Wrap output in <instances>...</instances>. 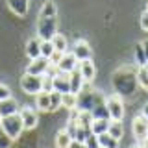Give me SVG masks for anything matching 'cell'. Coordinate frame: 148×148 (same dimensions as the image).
Here are the masks:
<instances>
[{
  "label": "cell",
  "mask_w": 148,
  "mask_h": 148,
  "mask_svg": "<svg viewBox=\"0 0 148 148\" xmlns=\"http://www.w3.org/2000/svg\"><path fill=\"white\" fill-rule=\"evenodd\" d=\"M135 71L132 67H120L117 72L113 74V87L120 96L132 95L135 91Z\"/></svg>",
  "instance_id": "6da1fadb"
},
{
  "label": "cell",
  "mask_w": 148,
  "mask_h": 148,
  "mask_svg": "<svg viewBox=\"0 0 148 148\" xmlns=\"http://www.w3.org/2000/svg\"><path fill=\"white\" fill-rule=\"evenodd\" d=\"M0 128L8 133V137L11 141L21 137V133L24 132V126H22V119L18 113H13V115H8V117H2L0 119Z\"/></svg>",
  "instance_id": "7a4b0ae2"
},
{
  "label": "cell",
  "mask_w": 148,
  "mask_h": 148,
  "mask_svg": "<svg viewBox=\"0 0 148 148\" xmlns=\"http://www.w3.org/2000/svg\"><path fill=\"white\" fill-rule=\"evenodd\" d=\"M56 34H58V17H39L37 37L41 41H50Z\"/></svg>",
  "instance_id": "3957f363"
},
{
  "label": "cell",
  "mask_w": 148,
  "mask_h": 148,
  "mask_svg": "<svg viewBox=\"0 0 148 148\" xmlns=\"http://www.w3.org/2000/svg\"><path fill=\"white\" fill-rule=\"evenodd\" d=\"M106 108H108L109 120H122L124 119V100L119 92L106 98Z\"/></svg>",
  "instance_id": "277c9868"
},
{
  "label": "cell",
  "mask_w": 148,
  "mask_h": 148,
  "mask_svg": "<svg viewBox=\"0 0 148 148\" xmlns=\"http://www.w3.org/2000/svg\"><path fill=\"white\" fill-rule=\"evenodd\" d=\"M21 89L28 95H37L43 91V76H35V74H24L21 78Z\"/></svg>",
  "instance_id": "5b68a950"
},
{
  "label": "cell",
  "mask_w": 148,
  "mask_h": 148,
  "mask_svg": "<svg viewBox=\"0 0 148 148\" xmlns=\"http://www.w3.org/2000/svg\"><path fill=\"white\" fill-rule=\"evenodd\" d=\"M50 69V61L45 56H39L35 59H30V65L26 67V74H35V76H43L48 72Z\"/></svg>",
  "instance_id": "8992f818"
},
{
  "label": "cell",
  "mask_w": 148,
  "mask_h": 148,
  "mask_svg": "<svg viewBox=\"0 0 148 148\" xmlns=\"http://www.w3.org/2000/svg\"><path fill=\"white\" fill-rule=\"evenodd\" d=\"M52 91L59 92H69L71 91V85H69V72H63L59 69H56V74L52 76Z\"/></svg>",
  "instance_id": "52a82bcc"
},
{
  "label": "cell",
  "mask_w": 148,
  "mask_h": 148,
  "mask_svg": "<svg viewBox=\"0 0 148 148\" xmlns=\"http://www.w3.org/2000/svg\"><path fill=\"white\" fill-rule=\"evenodd\" d=\"M132 130H133V137H135L139 143L145 141V139L148 137V119L143 117V115L135 117L133 122H132Z\"/></svg>",
  "instance_id": "ba28073f"
},
{
  "label": "cell",
  "mask_w": 148,
  "mask_h": 148,
  "mask_svg": "<svg viewBox=\"0 0 148 148\" xmlns=\"http://www.w3.org/2000/svg\"><path fill=\"white\" fill-rule=\"evenodd\" d=\"M72 54H74V58L78 59V61H85V59H91L92 58V50H91V46L87 41H76L74 43V48H72Z\"/></svg>",
  "instance_id": "9c48e42d"
},
{
  "label": "cell",
  "mask_w": 148,
  "mask_h": 148,
  "mask_svg": "<svg viewBox=\"0 0 148 148\" xmlns=\"http://www.w3.org/2000/svg\"><path fill=\"white\" fill-rule=\"evenodd\" d=\"M18 115H21V119H22L24 130H34L37 126V122H39V117H37V113L32 108H22L18 111Z\"/></svg>",
  "instance_id": "30bf717a"
},
{
  "label": "cell",
  "mask_w": 148,
  "mask_h": 148,
  "mask_svg": "<svg viewBox=\"0 0 148 148\" xmlns=\"http://www.w3.org/2000/svg\"><path fill=\"white\" fill-rule=\"evenodd\" d=\"M78 71H80V74L83 76L85 83H91L92 80H95V76H96V67H95V63H92V59L80 61L78 63Z\"/></svg>",
  "instance_id": "8fae6325"
},
{
  "label": "cell",
  "mask_w": 148,
  "mask_h": 148,
  "mask_svg": "<svg viewBox=\"0 0 148 148\" xmlns=\"http://www.w3.org/2000/svg\"><path fill=\"white\" fill-rule=\"evenodd\" d=\"M69 85H71V92H74V95H80L83 91L85 80H83V76L80 74L78 69H74L72 72H69Z\"/></svg>",
  "instance_id": "7c38bea8"
},
{
  "label": "cell",
  "mask_w": 148,
  "mask_h": 148,
  "mask_svg": "<svg viewBox=\"0 0 148 148\" xmlns=\"http://www.w3.org/2000/svg\"><path fill=\"white\" fill-rule=\"evenodd\" d=\"M21 108H18V102L13 98H6V100H0V119L2 117H8V115H13V113H18Z\"/></svg>",
  "instance_id": "4fadbf2b"
},
{
  "label": "cell",
  "mask_w": 148,
  "mask_h": 148,
  "mask_svg": "<svg viewBox=\"0 0 148 148\" xmlns=\"http://www.w3.org/2000/svg\"><path fill=\"white\" fill-rule=\"evenodd\" d=\"M6 4H8L9 11L18 17H24L28 13V8H30V0H6Z\"/></svg>",
  "instance_id": "5bb4252c"
},
{
  "label": "cell",
  "mask_w": 148,
  "mask_h": 148,
  "mask_svg": "<svg viewBox=\"0 0 148 148\" xmlns=\"http://www.w3.org/2000/svg\"><path fill=\"white\" fill-rule=\"evenodd\" d=\"M78 63H80V61L74 58L72 52H71V54L65 52L63 58H61V61H59V65H58L56 69H59V71H63V72H72L74 69H78Z\"/></svg>",
  "instance_id": "9a60e30c"
},
{
  "label": "cell",
  "mask_w": 148,
  "mask_h": 148,
  "mask_svg": "<svg viewBox=\"0 0 148 148\" xmlns=\"http://www.w3.org/2000/svg\"><path fill=\"white\" fill-rule=\"evenodd\" d=\"M26 56L30 59H35L41 56V39L39 37H32L26 43Z\"/></svg>",
  "instance_id": "2e32d148"
},
{
  "label": "cell",
  "mask_w": 148,
  "mask_h": 148,
  "mask_svg": "<svg viewBox=\"0 0 148 148\" xmlns=\"http://www.w3.org/2000/svg\"><path fill=\"white\" fill-rule=\"evenodd\" d=\"M76 120H78V126H80V128L91 130V124H92V120H95V117L91 115V111L78 109V113H76Z\"/></svg>",
  "instance_id": "e0dca14e"
},
{
  "label": "cell",
  "mask_w": 148,
  "mask_h": 148,
  "mask_svg": "<svg viewBox=\"0 0 148 148\" xmlns=\"http://www.w3.org/2000/svg\"><path fill=\"white\" fill-rule=\"evenodd\" d=\"M135 82L141 89L148 91V65H141L135 71Z\"/></svg>",
  "instance_id": "ac0fdd59"
},
{
  "label": "cell",
  "mask_w": 148,
  "mask_h": 148,
  "mask_svg": "<svg viewBox=\"0 0 148 148\" xmlns=\"http://www.w3.org/2000/svg\"><path fill=\"white\" fill-rule=\"evenodd\" d=\"M61 108L65 109H69V111H72V109H76L78 108V95H74V92H63L61 95Z\"/></svg>",
  "instance_id": "d6986e66"
},
{
  "label": "cell",
  "mask_w": 148,
  "mask_h": 148,
  "mask_svg": "<svg viewBox=\"0 0 148 148\" xmlns=\"http://www.w3.org/2000/svg\"><path fill=\"white\" fill-rule=\"evenodd\" d=\"M96 137H98V145H100V148H119V139L111 137L108 132L100 133V135H96Z\"/></svg>",
  "instance_id": "ffe728a7"
},
{
  "label": "cell",
  "mask_w": 148,
  "mask_h": 148,
  "mask_svg": "<svg viewBox=\"0 0 148 148\" xmlns=\"http://www.w3.org/2000/svg\"><path fill=\"white\" fill-rule=\"evenodd\" d=\"M50 43H52V46H54V50H58V52H67L69 50V43H67V37L65 35H61L58 32V34H56L52 39H50Z\"/></svg>",
  "instance_id": "44dd1931"
},
{
  "label": "cell",
  "mask_w": 148,
  "mask_h": 148,
  "mask_svg": "<svg viewBox=\"0 0 148 148\" xmlns=\"http://www.w3.org/2000/svg\"><path fill=\"white\" fill-rule=\"evenodd\" d=\"M35 106H37L39 111H48V108H50V92H46V91L37 92L35 95Z\"/></svg>",
  "instance_id": "7402d4cb"
},
{
  "label": "cell",
  "mask_w": 148,
  "mask_h": 148,
  "mask_svg": "<svg viewBox=\"0 0 148 148\" xmlns=\"http://www.w3.org/2000/svg\"><path fill=\"white\" fill-rule=\"evenodd\" d=\"M108 133H109L111 137H115V139H119V141H120V137H122V133H124V124H122V120H109Z\"/></svg>",
  "instance_id": "603a6c76"
},
{
  "label": "cell",
  "mask_w": 148,
  "mask_h": 148,
  "mask_svg": "<svg viewBox=\"0 0 148 148\" xmlns=\"http://www.w3.org/2000/svg\"><path fill=\"white\" fill-rule=\"evenodd\" d=\"M108 126H109V119H95L91 124V133L100 135V133L108 132Z\"/></svg>",
  "instance_id": "cb8c5ba5"
},
{
  "label": "cell",
  "mask_w": 148,
  "mask_h": 148,
  "mask_svg": "<svg viewBox=\"0 0 148 148\" xmlns=\"http://www.w3.org/2000/svg\"><path fill=\"white\" fill-rule=\"evenodd\" d=\"M39 17H58V8H56V4L52 0H48V2H45L43 6H41Z\"/></svg>",
  "instance_id": "d4e9b609"
},
{
  "label": "cell",
  "mask_w": 148,
  "mask_h": 148,
  "mask_svg": "<svg viewBox=\"0 0 148 148\" xmlns=\"http://www.w3.org/2000/svg\"><path fill=\"white\" fill-rule=\"evenodd\" d=\"M71 135H69L65 130H61V132H58V135H56V148H69V145H71Z\"/></svg>",
  "instance_id": "484cf974"
},
{
  "label": "cell",
  "mask_w": 148,
  "mask_h": 148,
  "mask_svg": "<svg viewBox=\"0 0 148 148\" xmlns=\"http://www.w3.org/2000/svg\"><path fill=\"white\" fill-rule=\"evenodd\" d=\"M59 108H61V95L56 92V91H50V108H48V111L54 113V111H58Z\"/></svg>",
  "instance_id": "4316f807"
},
{
  "label": "cell",
  "mask_w": 148,
  "mask_h": 148,
  "mask_svg": "<svg viewBox=\"0 0 148 148\" xmlns=\"http://www.w3.org/2000/svg\"><path fill=\"white\" fill-rule=\"evenodd\" d=\"M135 63L141 67V65H146V58H145V52H143V46L139 43L135 46Z\"/></svg>",
  "instance_id": "83f0119b"
},
{
  "label": "cell",
  "mask_w": 148,
  "mask_h": 148,
  "mask_svg": "<svg viewBox=\"0 0 148 148\" xmlns=\"http://www.w3.org/2000/svg\"><path fill=\"white\" fill-rule=\"evenodd\" d=\"M54 52V46L50 41H41V56H45V58H50V54Z\"/></svg>",
  "instance_id": "f1b7e54d"
},
{
  "label": "cell",
  "mask_w": 148,
  "mask_h": 148,
  "mask_svg": "<svg viewBox=\"0 0 148 148\" xmlns=\"http://www.w3.org/2000/svg\"><path fill=\"white\" fill-rule=\"evenodd\" d=\"M87 145V148H100V145H98V137L95 135V133H89V135L85 137V141H83Z\"/></svg>",
  "instance_id": "f546056e"
},
{
  "label": "cell",
  "mask_w": 148,
  "mask_h": 148,
  "mask_svg": "<svg viewBox=\"0 0 148 148\" xmlns=\"http://www.w3.org/2000/svg\"><path fill=\"white\" fill-rule=\"evenodd\" d=\"M61 58H63V52H58V50H54V52L50 54V58H48L50 67H58L59 61H61Z\"/></svg>",
  "instance_id": "4dcf8cb0"
},
{
  "label": "cell",
  "mask_w": 148,
  "mask_h": 148,
  "mask_svg": "<svg viewBox=\"0 0 148 148\" xmlns=\"http://www.w3.org/2000/svg\"><path fill=\"white\" fill-rule=\"evenodd\" d=\"M11 143H13V141L8 137V133L4 132L2 128H0V148H9V146H11Z\"/></svg>",
  "instance_id": "1f68e13d"
},
{
  "label": "cell",
  "mask_w": 148,
  "mask_h": 148,
  "mask_svg": "<svg viewBox=\"0 0 148 148\" xmlns=\"http://www.w3.org/2000/svg\"><path fill=\"white\" fill-rule=\"evenodd\" d=\"M43 91L46 92L52 91V76L50 74H43Z\"/></svg>",
  "instance_id": "d6a6232c"
},
{
  "label": "cell",
  "mask_w": 148,
  "mask_h": 148,
  "mask_svg": "<svg viewBox=\"0 0 148 148\" xmlns=\"http://www.w3.org/2000/svg\"><path fill=\"white\" fill-rule=\"evenodd\" d=\"M6 98H11V89L4 83H0V100H6Z\"/></svg>",
  "instance_id": "836d02e7"
},
{
  "label": "cell",
  "mask_w": 148,
  "mask_h": 148,
  "mask_svg": "<svg viewBox=\"0 0 148 148\" xmlns=\"http://www.w3.org/2000/svg\"><path fill=\"white\" fill-rule=\"evenodd\" d=\"M139 24H141V30L148 32V11L141 13V18H139Z\"/></svg>",
  "instance_id": "e575fe53"
},
{
  "label": "cell",
  "mask_w": 148,
  "mask_h": 148,
  "mask_svg": "<svg viewBox=\"0 0 148 148\" xmlns=\"http://www.w3.org/2000/svg\"><path fill=\"white\" fill-rule=\"evenodd\" d=\"M69 148H87V145H85V143H82V141H71Z\"/></svg>",
  "instance_id": "d590c367"
},
{
  "label": "cell",
  "mask_w": 148,
  "mask_h": 148,
  "mask_svg": "<svg viewBox=\"0 0 148 148\" xmlns=\"http://www.w3.org/2000/svg\"><path fill=\"white\" fill-rule=\"evenodd\" d=\"M141 46H143V52H145V58H146V65H148V39L141 41Z\"/></svg>",
  "instance_id": "8d00e7d4"
},
{
  "label": "cell",
  "mask_w": 148,
  "mask_h": 148,
  "mask_svg": "<svg viewBox=\"0 0 148 148\" xmlns=\"http://www.w3.org/2000/svg\"><path fill=\"white\" fill-rule=\"evenodd\" d=\"M141 115L148 119V104H145V106H143V111H141Z\"/></svg>",
  "instance_id": "74e56055"
},
{
  "label": "cell",
  "mask_w": 148,
  "mask_h": 148,
  "mask_svg": "<svg viewBox=\"0 0 148 148\" xmlns=\"http://www.w3.org/2000/svg\"><path fill=\"white\" fill-rule=\"evenodd\" d=\"M139 146H141V148H148V137L145 139V141H141V143H139Z\"/></svg>",
  "instance_id": "f35d334b"
},
{
  "label": "cell",
  "mask_w": 148,
  "mask_h": 148,
  "mask_svg": "<svg viewBox=\"0 0 148 148\" xmlns=\"http://www.w3.org/2000/svg\"><path fill=\"white\" fill-rule=\"evenodd\" d=\"M145 11H148V2H146V9H145Z\"/></svg>",
  "instance_id": "ab89813d"
},
{
  "label": "cell",
  "mask_w": 148,
  "mask_h": 148,
  "mask_svg": "<svg viewBox=\"0 0 148 148\" xmlns=\"http://www.w3.org/2000/svg\"><path fill=\"white\" fill-rule=\"evenodd\" d=\"M133 148H141V146H139V145H137V146H133Z\"/></svg>",
  "instance_id": "60d3db41"
}]
</instances>
